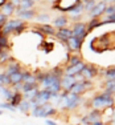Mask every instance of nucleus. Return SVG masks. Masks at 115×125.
<instances>
[{
  "instance_id": "17",
  "label": "nucleus",
  "mask_w": 115,
  "mask_h": 125,
  "mask_svg": "<svg viewBox=\"0 0 115 125\" xmlns=\"http://www.w3.org/2000/svg\"><path fill=\"white\" fill-rule=\"evenodd\" d=\"M36 29H38L42 35H49V36H54L56 33V28L52 24H38Z\"/></svg>"
},
{
  "instance_id": "2",
  "label": "nucleus",
  "mask_w": 115,
  "mask_h": 125,
  "mask_svg": "<svg viewBox=\"0 0 115 125\" xmlns=\"http://www.w3.org/2000/svg\"><path fill=\"white\" fill-rule=\"evenodd\" d=\"M23 24H25V21L17 19V17L16 19H12V17H11V19H8L7 21H5V24L3 25V28L0 29V32H1L3 35H5V36H9V35H12L13 32Z\"/></svg>"
},
{
  "instance_id": "40",
  "label": "nucleus",
  "mask_w": 115,
  "mask_h": 125,
  "mask_svg": "<svg viewBox=\"0 0 115 125\" xmlns=\"http://www.w3.org/2000/svg\"><path fill=\"white\" fill-rule=\"evenodd\" d=\"M3 115V111H0V116H1Z\"/></svg>"
},
{
  "instance_id": "9",
  "label": "nucleus",
  "mask_w": 115,
  "mask_h": 125,
  "mask_svg": "<svg viewBox=\"0 0 115 125\" xmlns=\"http://www.w3.org/2000/svg\"><path fill=\"white\" fill-rule=\"evenodd\" d=\"M52 108H53L52 103H46V104H42V105H40V106L33 108L31 111V115L33 116V117H36V118H45L46 112H48L49 109H52Z\"/></svg>"
},
{
  "instance_id": "31",
  "label": "nucleus",
  "mask_w": 115,
  "mask_h": 125,
  "mask_svg": "<svg viewBox=\"0 0 115 125\" xmlns=\"http://www.w3.org/2000/svg\"><path fill=\"white\" fill-rule=\"evenodd\" d=\"M79 61H82V60H81L78 53H72V55L69 56V64L67 65H75V64H78Z\"/></svg>"
},
{
  "instance_id": "22",
  "label": "nucleus",
  "mask_w": 115,
  "mask_h": 125,
  "mask_svg": "<svg viewBox=\"0 0 115 125\" xmlns=\"http://www.w3.org/2000/svg\"><path fill=\"white\" fill-rule=\"evenodd\" d=\"M102 73H103V77H105V81H113V80H115V68L114 67L105 69Z\"/></svg>"
},
{
  "instance_id": "30",
  "label": "nucleus",
  "mask_w": 115,
  "mask_h": 125,
  "mask_svg": "<svg viewBox=\"0 0 115 125\" xmlns=\"http://www.w3.org/2000/svg\"><path fill=\"white\" fill-rule=\"evenodd\" d=\"M37 92H38V89H32V91H29V92H25V93H23V99L26 100V101H31V100L36 99Z\"/></svg>"
},
{
  "instance_id": "16",
  "label": "nucleus",
  "mask_w": 115,
  "mask_h": 125,
  "mask_svg": "<svg viewBox=\"0 0 115 125\" xmlns=\"http://www.w3.org/2000/svg\"><path fill=\"white\" fill-rule=\"evenodd\" d=\"M15 12H16V7H13V5L11 4L9 1H7L1 8H0V13L4 15L7 19H11V17L15 15Z\"/></svg>"
},
{
  "instance_id": "35",
  "label": "nucleus",
  "mask_w": 115,
  "mask_h": 125,
  "mask_svg": "<svg viewBox=\"0 0 115 125\" xmlns=\"http://www.w3.org/2000/svg\"><path fill=\"white\" fill-rule=\"evenodd\" d=\"M45 124H46V125H58L54 120H52V118H46V120H45Z\"/></svg>"
},
{
  "instance_id": "19",
  "label": "nucleus",
  "mask_w": 115,
  "mask_h": 125,
  "mask_svg": "<svg viewBox=\"0 0 115 125\" xmlns=\"http://www.w3.org/2000/svg\"><path fill=\"white\" fill-rule=\"evenodd\" d=\"M31 104H29V101H26V100H23L21 103L17 105V108H16V111H19V112H21V113H24V115H28V113H31Z\"/></svg>"
},
{
  "instance_id": "38",
  "label": "nucleus",
  "mask_w": 115,
  "mask_h": 125,
  "mask_svg": "<svg viewBox=\"0 0 115 125\" xmlns=\"http://www.w3.org/2000/svg\"><path fill=\"white\" fill-rule=\"evenodd\" d=\"M103 1H105L106 3V4H115V0H103Z\"/></svg>"
},
{
  "instance_id": "4",
  "label": "nucleus",
  "mask_w": 115,
  "mask_h": 125,
  "mask_svg": "<svg viewBox=\"0 0 115 125\" xmlns=\"http://www.w3.org/2000/svg\"><path fill=\"white\" fill-rule=\"evenodd\" d=\"M97 121H103L102 111H98V109H91L86 116H83L81 118L82 125H91L93 123H97Z\"/></svg>"
},
{
  "instance_id": "37",
  "label": "nucleus",
  "mask_w": 115,
  "mask_h": 125,
  "mask_svg": "<svg viewBox=\"0 0 115 125\" xmlns=\"http://www.w3.org/2000/svg\"><path fill=\"white\" fill-rule=\"evenodd\" d=\"M91 125H106L105 121H97V123H93Z\"/></svg>"
},
{
  "instance_id": "32",
  "label": "nucleus",
  "mask_w": 115,
  "mask_h": 125,
  "mask_svg": "<svg viewBox=\"0 0 115 125\" xmlns=\"http://www.w3.org/2000/svg\"><path fill=\"white\" fill-rule=\"evenodd\" d=\"M1 109H5V111H9V112H17L16 108H13L12 105H11L9 103H7V101H0V111Z\"/></svg>"
},
{
  "instance_id": "42",
  "label": "nucleus",
  "mask_w": 115,
  "mask_h": 125,
  "mask_svg": "<svg viewBox=\"0 0 115 125\" xmlns=\"http://www.w3.org/2000/svg\"><path fill=\"white\" fill-rule=\"evenodd\" d=\"M34 1H36V0H34Z\"/></svg>"
},
{
  "instance_id": "13",
  "label": "nucleus",
  "mask_w": 115,
  "mask_h": 125,
  "mask_svg": "<svg viewBox=\"0 0 115 125\" xmlns=\"http://www.w3.org/2000/svg\"><path fill=\"white\" fill-rule=\"evenodd\" d=\"M69 25V17L67 15H58L54 20H53V27L56 29H61V28H66Z\"/></svg>"
},
{
  "instance_id": "33",
  "label": "nucleus",
  "mask_w": 115,
  "mask_h": 125,
  "mask_svg": "<svg viewBox=\"0 0 115 125\" xmlns=\"http://www.w3.org/2000/svg\"><path fill=\"white\" fill-rule=\"evenodd\" d=\"M103 15H115V4H108Z\"/></svg>"
},
{
  "instance_id": "18",
  "label": "nucleus",
  "mask_w": 115,
  "mask_h": 125,
  "mask_svg": "<svg viewBox=\"0 0 115 125\" xmlns=\"http://www.w3.org/2000/svg\"><path fill=\"white\" fill-rule=\"evenodd\" d=\"M13 96V89L11 87H1L0 88V99H3L4 101L9 103V100Z\"/></svg>"
},
{
  "instance_id": "26",
  "label": "nucleus",
  "mask_w": 115,
  "mask_h": 125,
  "mask_svg": "<svg viewBox=\"0 0 115 125\" xmlns=\"http://www.w3.org/2000/svg\"><path fill=\"white\" fill-rule=\"evenodd\" d=\"M103 91H106L107 93L110 94H114L115 93V80H113V81H105L103 83Z\"/></svg>"
},
{
  "instance_id": "41",
  "label": "nucleus",
  "mask_w": 115,
  "mask_h": 125,
  "mask_svg": "<svg viewBox=\"0 0 115 125\" xmlns=\"http://www.w3.org/2000/svg\"><path fill=\"white\" fill-rule=\"evenodd\" d=\"M1 87H3V85H1V84H0V88H1Z\"/></svg>"
},
{
  "instance_id": "23",
  "label": "nucleus",
  "mask_w": 115,
  "mask_h": 125,
  "mask_svg": "<svg viewBox=\"0 0 115 125\" xmlns=\"http://www.w3.org/2000/svg\"><path fill=\"white\" fill-rule=\"evenodd\" d=\"M34 5H36L34 0H21L17 10H32V8H34Z\"/></svg>"
},
{
  "instance_id": "21",
  "label": "nucleus",
  "mask_w": 115,
  "mask_h": 125,
  "mask_svg": "<svg viewBox=\"0 0 115 125\" xmlns=\"http://www.w3.org/2000/svg\"><path fill=\"white\" fill-rule=\"evenodd\" d=\"M23 100H24V99H23V93H21V92H13V96H12V99L9 100V104L13 106V108H17V105H19Z\"/></svg>"
},
{
  "instance_id": "8",
  "label": "nucleus",
  "mask_w": 115,
  "mask_h": 125,
  "mask_svg": "<svg viewBox=\"0 0 115 125\" xmlns=\"http://www.w3.org/2000/svg\"><path fill=\"white\" fill-rule=\"evenodd\" d=\"M67 17H69V21L72 20L73 23L82 21V17H83V5H82V3L77 4L75 7L73 8V10L70 11V12H69Z\"/></svg>"
},
{
  "instance_id": "7",
  "label": "nucleus",
  "mask_w": 115,
  "mask_h": 125,
  "mask_svg": "<svg viewBox=\"0 0 115 125\" xmlns=\"http://www.w3.org/2000/svg\"><path fill=\"white\" fill-rule=\"evenodd\" d=\"M16 16L17 19L23 20V21H31V20H34V17H36V10L34 8H32V10H17L16 8Z\"/></svg>"
},
{
  "instance_id": "27",
  "label": "nucleus",
  "mask_w": 115,
  "mask_h": 125,
  "mask_svg": "<svg viewBox=\"0 0 115 125\" xmlns=\"http://www.w3.org/2000/svg\"><path fill=\"white\" fill-rule=\"evenodd\" d=\"M86 27H87V32H91L93 29L101 27V20L99 19H90V21L86 23Z\"/></svg>"
},
{
  "instance_id": "25",
  "label": "nucleus",
  "mask_w": 115,
  "mask_h": 125,
  "mask_svg": "<svg viewBox=\"0 0 115 125\" xmlns=\"http://www.w3.org/2000/svg\"><path fill=\"white\" fill-rule=\"evenodd\" d=\"M23 71H20V72H16L13 73V75L9 76V80H11V87H13V85L16 84H20L21 83V79H23Z\"/></svg>"
},
{
  "instance_id": "3",
  "label": "nucleus",
  "mask_w": 115,
  "mask_h": 125,
  "mask_svg": "<svg viewBox=\"0 0 115 125\" xmlns=\"http://www.w3.org/2000/svg\"><path fill=\"white\" fill-rule=\"evenodd\" d=\"M72 29V35L77 39H79L81 41L85 40V37L87 36V27H86V21H77L73 23V28Z\"/></svg>"
},
{
  "instance_id": "36",
  "label": "nucleus",
  "mask_w": 115,
  "mask_h": 125,
  "mask_svg": "<svg viewBox=\"0 0 115 125\" xmlns=\"http://www.w3.org/2000/svg\"><path fill=\"white\" fill-rule=\"evenodd\" d=\"M8 1H9L11 3V4H12L13 5V7H19V4H20V1H21V0H8Z\"/></svg>"
},
{
  "instance_id": "6",
  "label": "nucleus",
  "mask_w": 115,
  "mask_h": 125,
  "mask_svg": "<svg viewBox=\"0 0 115 125\" xmlns=\"http://www.w3.org/2000/svg\"><path fill=\"white\" fill-rule=\"evenodd\" d=\"M106 7H107V4H106L103 0L97 1L95 7H94L93 10L89 12V17H90V19H101V17L103 16V13H105Z\"/></svg>"
},
{
  "instance_id": "1",
  "label": "nucleus",
  "mask_w": 115,
  "mask_h": 125,
  "mask_svg": "<svg viewBox=\"0 0 115 125\" xmlns=\"http://www.w3.org/2000/svg\"><path fill=\"white\" fill-rule=\"evenodd\" d=\"M113 104H114V94H110V93H107L106 91H102L99 94L94 96L93 99L90 100L89 105L93 109L102 111V109H106V108L113 106Z\"/></svg>"
},
{
  "instance_id": "29",
  "label": "nucleus",
  "mask_w": 115,
  "mask_h": 125,
  "mask_svg": "<svg viewBox=\"0 0 115 125\" xmlns=\"http://www.w3.org/2000/svg\"><path fill=\"white\" fill-rule=\"evenodd\" d=\"M0 84H1L3 87H11L9 76H8L4 71H3V72H0Z\"/></svg>"
},
{
  "instance_id": "14",
  "label": "nucleus",
  "mask_w": 115,
  "mask_h": 125,
  "mask_svg": "<svg viewBox=\"0 0 115 125\" xmlns=\"http://www.w3.org/2000/svg\"><path fill=\"white\" fill-rule=\"evenodd\" d=\"M74 83H75V79H74V77H72V76L64 75L60 79V85H61V89H62L64 92H69V89L73 87Z\"/></svg>"
},
{
  "instance_id": "20",
  "label": "nucleus",
  "mask_w": 115,
  "mask_h": 125,
  "mask_svg": "<svg viewBox=\"0 0 115 125\" xmlns=\"http://www.w3.org/2000/svg\"><path fill=\"white\" fill-rule=\"evenodd\" d=\"M34 19H36L40 24H49V21L52 20V16H50V13L42 12V13H37Z\"/></svg>"
},
{
  "instance_id": "12",
  "label": "nucleus",
  "mask_w": 115,
  "mask_h": 125,
  "mask_svg": "<svg viewBox=\"0 0 115 125\" xmlns=\"http://www.w3.org/2000/svg\"><path fill=\"white\" fill-rule=\"evenodd\" d=\"M54 36L57 37L58 40H61L62 43H66V41L73 36V35H72V29L67 28V27H66V28H61V29H56Z\"/></svg>"
},
{
  "instance_id": "10",
  "label": "nucleus",
  "mask_w": 115,
  "mask_h": 125,
  "mask_svg": "<svg viewBox=\"0 0 115 125\" xmlns=\"http://www.w3.org/2000/svg\"><path fill=\"white\" fill-rule=\"evenodd\" d=\"M85 64H86L85 61H79L78 64H75V65H67V67L64 69V75L72 76V77L79 75V73H81V71L83 69Z\"/></svg>"
},
{
  "instance_id": "39",
  "label": "nucleus",
  "mask_w": 115,
  "mask_h": 125,
  "mask_svg": "<svg viewBox=\"0 0 115 125\" xmlns=\"http://www.w3.org/2000/svg\"><path fill=\"white\" fill-rule=\"evenodd\" d=\"M93 1H95V3H97V1H101V0H93Z\"/></svg>"
},
{
  "instance_id": "15",
  "label": "nucleus",
  "mask_w": 115,
  "mask_h": 125,
  "mask_svg": "<svg viewBox=\"0 0 115 125\" xmlns=\"http://www.w3.org/2000/svg\"><path fill=\"white\" fill-rule=\"evenodd\" d=\"M21 71V67H20V64L17 61H15L13 59L11 61H8L7 64H5V69H4V72L7 73L8 76H11V75H13V73H16V72H20Z\"/></svg>"
},
{
  "instance_id": "5",
  "label": "nucleus",
  "mask_w": 115,
  "mask_h": 125,
  "mask_svg": "<svg viewBox=\"0 0 115 125\" xmlns=\"http://www.w3.org/2000/svg\"><path fill=\"white\" fill-rule=\"evenodd\" d=\"M79 75L82 76V79L83 80H87V81H93L94 77H97L99 75V71L97 67H94L93 64H85L83 69L81 71V73Z\"/></svg>"
},
{
  "instance_id": "28",
  "label": "nucleus",
  "mask_w": 115,
  "mask_h": 125,
  "mask_svg": "<svg viewBox=\"0 0 115 125\" xmlns=\"http://www.w3.org/2000/svg\"><path fill=\"white\" fill-rule=\"evenodd\" d=\"M32 89H40L38 88L37 83H23V89H21V93H25V92H29Z\"/></svg>"
},
{
  "instance_id": "34",
  "label": "nucleus",
  "mask_w": 115,
  "mask_h": 125,
  "mask_svg": "<svg viewBox=\"0 0 115 125\" xmlns=\"http://www.w3.org/2000/svg\"><path fill=\"white\" fill-rule=\"evenodd\" d=\"M7 20H8V19L4 16V15H1V13H0V29L3 28V25L5 24V21H7Z\"/></svg>"
},
{
  "instance_id": "24",
  "label": "nucleus",
  "mask_w": 115,
  "mask_h": 125,
  "mask_svg": "<svg viewBox=\"0 0 115 125\" xmlns=\"http://www.w3.org/2000/svg\"><path fill=\"white\" fill-rule=\"evenodd\" d=\"M23 79L21 83H36V79H34V75L29 71H23Z\"/></svg>"
},
{
  "instance_id": "11",
  "label": "nucleus",
  "mask_w": 115,
  "mask_h": 125,
  "mask_svg": "<svg viewBox=\"0 0 115 125\" xmlns=\"http://www.w3.org/2000/svg\"><path fill=\"white\" fill-rule=\"evenodd\" d=\"M82 43H83V41H81L79 39H77V37H74V36H72V37H70L65 44H66L67 49H69L72 53H77V52H79V51H81Z\"/></svg>"
}]
</instances>
